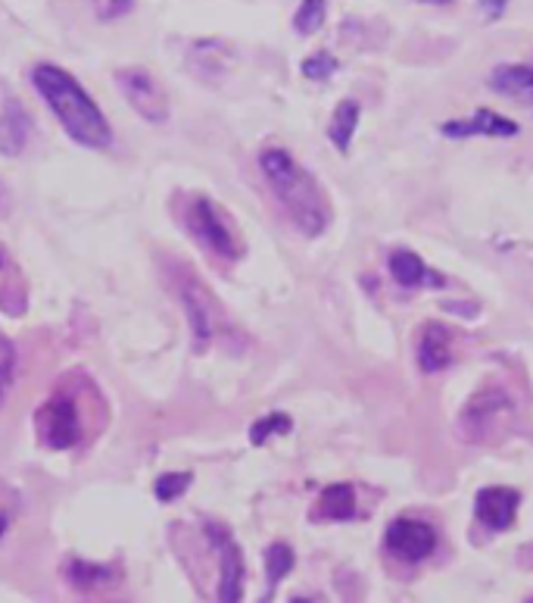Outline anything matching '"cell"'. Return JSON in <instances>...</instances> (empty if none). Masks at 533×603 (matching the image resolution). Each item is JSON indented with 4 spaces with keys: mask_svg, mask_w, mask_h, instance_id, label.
Wrapping results in <instances>:
<instances>
[{
    "mask_svg": "<svg viewBox=\"0 0 533 603\" xmlns=\"http://www.w3.org/2000/svg\"><path fill=\"white\" fill-rule=\"evenodd\" d=\"M32 85L38 95L50 104V110L57 113V119L63 123L66 135L72 142L85 144L91 150H103L112 144L110 119L95 104V97L81 88L76 76H69L66 69L53 64H38L32 69Z\"/></svg>",
    "mask_w": 533,
    "mask_h": 603,
    "instance_id": "cell-1",
    "label": "cell"
},
{
    "mask_svg": "<svg viewBox=\"0 0 533 603\" xmlns=\"http://www.w3.org/2000/svg\"><path fill=\"white\" fill-rule=\"evenodd\" d=\"M259 169L266 175L268 188L282 201L287 216L294 220L303 235H322L330 223V210L325 191L318 188L315 175H309L297 159L290 157L282 147H268L259 154Z\"/></svg>",
    "mask_w": 533,
    "mask_h": 603,
    "instance_id": "cell-2",
    "label": "cell"
},
{
    "mask_svg": "<svg viewBox=\"0 0 533 603\" xmlns=\"http://www.w3.org/2000/svg\"><path fill=\"white\" fill-rule=\"evenodd\" d=\"M185 225H188L190 239L197 241L200 247H206L213 256L235 263L244 254V244L237 239V228L231 220L221 213V207L213 197H194L188 213H185Z\"/></svg>",
    "mask_w": 533,
    "mask_h": 603,
    "instance_id": "cell-3",
    "label": "cell"
},
{
    "mask_svg": "<svg viewBox=\"0 0 533 603\" xmlns=\"http://www.w3.org/2000/svg\"><path fill=\"white\" fill-rule=\"evenodd\" d=\"M512 414H515L512 397L505 395L502 388H484L465 403V410L458 416V429L465 435V441L493 445L509 431Z\"/></svg>",
    "mask_w": 533,
    "mask_h": 603,
    "instance_id": "cell-4",
    "label": "cell"
},
{
    "mask_svg": "<svg viewBox=\"0 0 533 603\" xmlns=\"http://www.w3.org/2000/svg\"><path fill=\"white\" fill-rule=\"evenodd\" d=\"M34 431L38 441L50 450H69L79 445L81 438V416L79 403L72 397L57 395L45 400L34 414Z\"/></svg>",
    "mask_w": 533,
    "mask_h": 603,
    "instance_id": "cell-5",
    "label": "cell"
},
{
    "mask_svg": "<svg viewBox=\"0 0 533 603\" xmlns=\"http://www.w3.org/2000/svg\"><path fill=\"white\" fill-rule=\"evenodd\" d=\"M206 541L209 547L219 554V603H240L244 601V578H247V566H244V554L237 547L235 535L219 523L206 525Z\"/></svg>",
    "mask_w": 533,
    "mask_h": 603,
    "instance_id": "cell-6",
    "label": "cell"
},
{
    "mask_svg": "<svg viewBox=\"0 0 533 603\" xmlns=\"http://www.w3.org/2000/svg\"><path fill=\"white\" fill-rule=\"evenodd\" d=\"M116 85L144 119H150V123H166L169 119V97L162 91L157 76H150L147 69H119Z\"/></svg>",
    "mask_w": 533,
    "mask_h": 603,
    "instance_id": "cell-7",
    "label": "cell"
},
{
    "mask_svg": "<svg viewBox=\"0 0 533 603\" xmlns=\"http://www.w3.org/2000/svg\"><path fill=\"white\" fill-rule=\"evenodd\" d=\"M384 547L391 551L396 560L403 563H422L427 556L434 554L437 547V532L431 528L422 519H408V516H399L387 525L384 532Z\"/></svg>",
    "mask_w": 533,
    "mask_h": 603,
    "instance_id": "cell-8",
    "label": "cell"
},
{
    "mask_svg": "<svg viewBox=\"0 0 533 603\" xmlns=\"http://www.w3.org/2000/svg\"><path fill=\"white\" fill-rule=\"evenodd\" d=\"M178 298H181V303H185V313H188L190 338H194V353H206L209 341H213V334H216L213 298H209L200 285H194V279H188L185 285L178 288Z\"/></svg>",
    "mask_w": 533,
    "mask_h": 603,
    "instance_id": "cell-9",
    "label": "cell"
},
{
    "mask_svg": "<svg viewBox=\"0 0 533 603\" xmlns=\"http://www.w3.org/2000/svg\"><path fill=\"white\" fill-rule=\"evenodd\" d=\"M517 504H521V494L515 488H502V485L481 488L474 497V516L486 532H505L515 523Z\"/></svg>",
    "mask_w": 533,
    "mask_h": 603,
    "instance_id": "cell-10",
    "label": "cell"
},
{
    "mask_svg": "<svg viewBox=\"0 0 533 603\" xmlns=\"http://www.w3.org/2000/svg\"><path fill=\"white\" fill-rule=\"evenodd\" d=\"M440 132L446 138H515L517 123L481 107V110H474L471 119H450V123H443Z\"/></svg>",
    "mask_w": 533,
    "mask_h": 603,
    "instance_id": "cell-11",
    "label": "cell"
},
{
    "mask_svg": "<svg viewBox=\"0 0 533 603\" xmlns=\"http://www.w3.org/2000/svg\"><path fill=\"white\" fill-rule=\"evenodd\" d=\"M453 363V332L440 322H427L418 338V366L424 372H440Z\"/></svg>",
    "mask_w": 533,
    "mask_h": 603,
    "instance_id": "cell-12",
    "label": "cell"
},
{
    "mask_svg": "<svg viewBox=\"0 0 533 603\" xmlns=\"http://www.w3.org/2000/svg\"><path fill=\"white\" fill-rule=\"evenodd\" d=\"M490 88L502 97L521 100L533 110V66L527 64H502L490 72Z\"/></svg>",
    "mask_w": 533,
    "mask_h": 603,
    "instance_id": "cell-13",
    "label": "cell"
},
{
    "mask_svg": "<svg viewBox=\"0 0 533 603\" xmlns=\"http://www.w3.org/2000/svg\"><path fill=\"white\" fill-rule=\"evenodd\" d=\"M29 132H32L29 113L22 110L17 100H10L0 113V154L19 157L26 150V144H29Z\"/></svg>",
    "mask_w": 533,
    "mask_h": 603,
    "instance_id": "cell-14",
    "label": "cell"
},
{
    "mask_svg": "<svg viewBox=\"0 0 533 603\" xmlns=\"http://www.w3.org/2000/svg\"><path fill=\"white\" fill-rule=\"evenodd\" d=\"M318 516L322 519H334V523H344L356 516V488L349 482H337L328 485L322 497H318Z\"/></svg>",
    "mask_w": 533,
    "mask_h": 603,
    "instance_id": "cell-15",
    "label": "cell"
},
{
    "mask_svg": "<svg viewBox=\"0 0 533 603\" xmlns=\"http://www.w3.org/2000/svg\"><path fill=\"white\" fill-rule=\"evenodd\" d=\"M391 275L396 285L403 288H418V285H431L427 279H434L437 285H443L437 275H431V270L424 266V260L412 251H396L391 254Z\"/></svg>",
    "mask_w": 533,
    "mask_h": 603,
    "instance_id": "cell-16",
    "label": "cell"
},
{
    "mask_svg": "<svg viewBox=\"0 0 533 603\" xmlns=\"http://www.w3.org/2000/svg\"><path fill=\"white\" fill-rule=\"evenodd\" d=\"M359 116H362V107L356 104V100H340V104H337V110H334V116H330L328 138H330V144L340 150V154L349 150L353 135H356V126H359Z\"/></svg>",
    "mask_w": 533,
    "mask_h": 603,
    "instance_id": "cell-17",
    "label": "cell"
},
{
    "mask_svg": "<svg viewBox=\"0 0 533 603\" xmlns=\"http://www.w3.org/2000/svg\"><path fill=\"white\" fill-rule=\"evenodd\" d=\"M294 563H297V556L290 551V544H284V541H275L272 547L266 551V578H268V597H272V591L282 585L284 575L294 570ZM266 597V601H268Z\"/></svg>",
    "mask_w": 533,
    "mask_h": 603,
    "instance_id": "cell-18",
    "label": "cell"
},
{
    "mask_svg": "<svg viewBox=\"0 0 533 603\" xmlns=\"http://www.w3.org/2000/svg\"><path fill=\"white\" fill-rule=\"evenodd\" d=\"M66 578H69V585L72 587H97L103 585V582H110L112 572L107 566H97V563H88V560H79V556H72L69 563H66Z\"/></svg>",
    "mask_w": 533,
    "mask_h": 603,
    "instance_id": "cell-19",
    "label": "cell"
},
{
    "mask_svg": "<svg viewBox=\"0 0 533 603\" xmlns=\"http://www.w3.org/2000/svg\"><path fill=\"white\" fill-rule=\"evenodd\" d=\"M290 429H294V419H290V416L268 414V416H263L259 422H253L250 426V441L259 447V445H266L272 435H287Z\"/></svg>",
    "mask_w": 533,
    "mask_h": 603,
    "instance_id": "cell-20",
    "label": "cell"
},
{
    "mask_svg": "<svg viewBox=\"0 0 533 603\" xmlns=\"http://www.w3.org/2000/svg\"><path fill=\"white\" fill-rule=\"evenodd\" d=\"M190 482H194V473H166L154 482V492H157L159 504H172L175 497L188 492Z\"/></svg>",
    "mask_w": 533,
    "mask_h": 603,
    "instance_id": "cell-21",
    "label": "cell"
},
{
    "mask_svg": "<svg viewBox=\"0 0 533 603\" xmlns=\"http://www.w3.org/2000/svg\"><path fill=\"white\" fill-rule=\"evenodd\" d=\"M325 13H328V7L322 3V0H309V3H299L297 17H294V29L299 35H313L322 22H325Z\"/></svg>",
    "mask_w": 533,
    "mask_h": 603,
    "instance_id": "cell-22",
    "label": "cell"
},
{
    "mask_svg": "<svg viewBox=\"0 0 533 603\" xmlns=\"http://www.w3.org/2000/svg\"><path fill=\"white\" fill-rule=\"evenodd\" d=\"M13 372H17V348L7 334H0V403L13 385Z\"/></svg>",
    "mask_w": 533,
    "mask_h": 603,
    "instance_id": "cell-23",
    "label": "cell"
},
{
    "mask_svg": "<svg viewBox=\"0 0 533 603\" xmlns=\"http://www.w3.org/2000/svg\"><path fill=\"white\" fill-rule=\"evenodd\" d=\"M299 69H303V76H306V79L325 81V79H330L334 72H337V60H334L330 54H325V50H322V54H313V57H306Z\"/></svg>",
    "mask_w": 533,
    "mask_h": 603,
    "instance_id": "cell-24",
    "label": "cell"
},
{
    "mask_svg": "<svg viewBox=\"0 0 533 603\" xmlns=\"http://www.w3.org/2000/svg\"><path fill=\"white\" fill-rule=\"evenodd\" d=\"M131 0H119V3H97V17L100 19H112V17H126L131 13Z\"/></svg>",
    "mask_w": 533,
    "mask_h": 603,
    "instance_id": "cell-25",
    "label": "cell"
},
{
    "mask_svg": "<svg viewBox=\"0 0 533 603\" xmlns=\"http://www.w3.org/2000/svg\"><path fill=\"white\" fill-rule=\"evenodd\" d=\"M3 263H7V256H3V247H0V266H3Z\"/></svg>",
    "mask_w": 533,
    "mask_h": 603,
    "instance_id": "cell-26",
    "label": "cell"
},
{
    "mask_svg": "<svg viewBox=\"0 0 533 603\" xmlns=\"http://www.w3.org/2000/svg\"><path fill=\"white\" fill-rule=\"evenodd\" d=\"M527 603H533V597H527Z\"/></svg>",
    "mask_w": 533,
    "mask_h": 603,
    "instance_id": "cell-27",
    "label": "cell"
}]
</instances>
